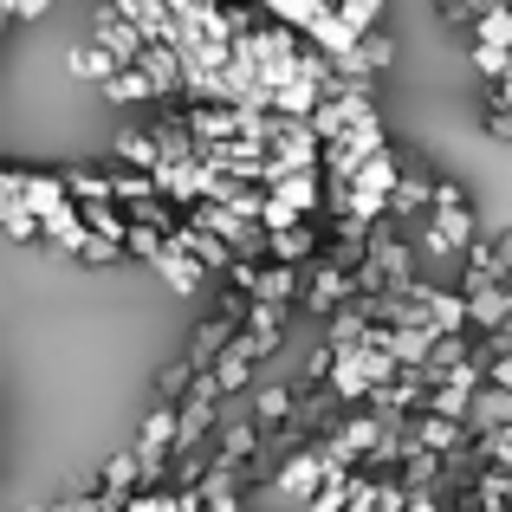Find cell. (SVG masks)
Instances as JSON below:
<instances>
[{
  "label": "cell",
  "instance_id": "4",
  "mask_svg": "<svg viewBox=\"0 0 512 512\" xmlns=\"http://www.w3.org/2000/svg\"><path fill=\"white\" fill-rule=\"evenodd\" d=\"M273 195L286 201V208H299L305 221H312V214H318V201H325V175H318V169H299V175H286V182H279Z\"/></svg>",
  "mask_w": 512,
  "mask_h": 512
},
{
  "label": "cell",
  "instance_id": "8",
  "mask_svg": "<svg viewBox=\"0 0 512 512\" xmlns=\"http://www.w3.org/2000/svg\"><path fill=\"white\" fill-rule=\"evenodd\" d=\"M331 7H338L344 20L357 26V33H376V20H383V7H389V0H331Z\"/></svg>",
  "mask_w": 512,
  "mask_h": 512
},
{
  "label": "cell",
  "instance_id": "9",
  "mask_svg": "<svg viewBox=\"0 0 512 512\" xmlns=\"http://www.w3.org/2000/svg\"><path fill=\"white\" fill-rule=\"evenodd\" d=\"M52 0H13V20H46Z\"/></svg>",
  "mask_w": 512,
  "mask_h": 512
},
{
  "label": "cell",
  "instance_id": "1",
  "mask_svg": "<svg viewBox=\"0 0 512 512\" xmlns=\"http://www.w3.org/2000/svg\"><path fill=\"white\" fill-rule=\"evenodd\" d=\"M65 72H72V78H85V85H111V78L117 72H124V59H117V52L111 46H98V39H91V46H72V52H65Z\"/></svg>",
  "mask_w": 512,
  "mask_h": 512
},
{
  "label": "cell",
  "instance_id": "6",
  "mask_svg": "<svg viewBox=\"0 0 512 512\" xmlns=\"http://www.w3.org/2000/svg\"><path fill=\"white\" fill-rule=\"evenodd\" d=\"M318 104H325V91L305 85V78H299V85H279V91H273V111H279V117H312Z\"/></svg>",
  "mask_w": 512,
  "mask_h": 512
},
{
  "label": "cell",
  "instance_id": "2",
  "mask_svg": "<svg viewBox=\"0 0 512 512\" xmlns=\"http://www.w3.org/2000/svg\"><path fill=\"white\" fill-rule=\"evenodd\" d=\"M435 175H422V169H402V182H396V195H389V214H415L422 221L428 208H435Z\"/></svg>",
  "mask_w": 512,
  "mask_h": 512
},
{
  "label": "cell",
  "instance_id": "5",
  "mask_svg": "<svg viewBox=\"0 0 512 512\" xmlns=\"http://www.w3.org/2000/svg\"><path fill=\"white\" fill-rule=\"evenodd\" d=\"M163 98V85H156L150 72H137V65H124V72L104 85V104H156Z\"/></svg>",
  "mask_w": 512,
  "mask_h": 512
},
{
  "label": "cell",
  "instance_id": "7",
  "mask_svg": "<svg viewBox=\"0 0 512 512\" xmlns=\"http://www.w3.org/2000/svg\"><path fill=\"white\" fill-rule=\"evenodd\" d=\"M474 72L487 78V85H506L512 78V52L506 46H474Z\"/></svg>",
  "mask_w": 512,
  "mask_h": 512
},
{
  "label": "cell",
  "instance_id": "3",
  "mask_svg": "<svg viewBox=\"0 0 512 512\" xmlns=\"http://www.w3.org/2000/svg\"><path fill=\"white\" fill-rule=\"evenodd\" d=\"M312 253H318V234H312V221L286 227V234H266V260H279V266H305Z\"/></svg>",
  "mask_w": 512,
  "mask_h": 512
}]
</instances>
